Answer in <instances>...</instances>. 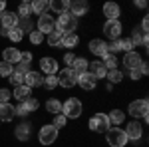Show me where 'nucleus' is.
<instances>
[{
  "instance_id": "obj_31",
  "label": "nucleus",
  "mask_w": 149,
  "mask_h": 147,
  "mask_svg": "<svg viewBox=\"0 0 149 147\" xmlns=\"http://www.w3.org/2000/svg\"><path fill=\"white\" fill-rule=\"evenodd\" d=\"M102 62H103V66H105L107 72H109V70H117V58L111 56V54H105Z\"/></svg>"
},
{
  "instance_id": "obj_24",
  "label": "nucleus",
  "mask_w": 149,
  "mask_h": 147,
  "mask_svg": "<svg viewBox=\"0 0 149 147\" xmlns=\"http://www.w3.org/2000/svg\"><path fill=\"white\" fill-rule=\"evenodd\" d=\"M78 42H80L78 34H76V32H72V34H64V36H62L60 46H64V48H76V46H78Z\"/></svg>"
},
{
  "instance_id": "obj_33",
  "label": "nucleus",
  "mask_w": 149,
  "mask_h": 147,
  "mask_svg": "<svg viewBox=\"0 0 149 147\" xmlns=\"http://www.w3.org/2000/svg\"><path fill=\"white\" fill-rule=\"evenodd\" d=\"M105 76H107V79H109V84H119V82L123 79V74H121L119 70H109Z\"/></svg>"
},
{
  "instance_id": "obj_16",
  "label": "nucleus",
  "mask_w": 149,
  "mask_h": 147,
  "mask_svg": "<svg viewBox=\"0 0 149 147\" xmlns=\"http://www.w3.org/2000/svg\"><path fill=\"white\" fill-rule=\"evenodd\" d=\"M40 68H42V72L44 74H48V76H54L58 72V62L54 60V58H42L40 60Z\"/></svg>"
},
{
  "instance_id": "obj_25",
  "label": "nucleus",
  "mask_w": 149,
  "mask_h": 147,
  "mask_svg": "<svg viewBox=\"0 0 149 147\" xmlns=\"http://www.w3.org/2000/svg\"><path fill=\"white\" fill-rule=\"evenodd\" d=\"M48 8H50V2H48V0H34V2H32V12H36L38 16L46 14Z\"/></svg>"
},
{
  "instance_id": "obj_30",
  "label": "nucleus",
  "mask_w": 149,
  "mask_h": 147,
  "mask_svg": "<svg viewBox=\"0 0 149 147\" xmlns=\"http://www.w3.org/2000/svg\"><path fill=\"white\" fill-rule=\"evenodd\" d=\"M30 14H32V4H28V2H22L20 6H18V18H30Z\"/></svg>"
},
{
  "instance_id": "obj_9",
  "label": "nucleus",
  "mask_w": 149,
  "mask_h": 147,
  "mask_svg": "<svg viewBox=\"0 0 149 147\" xmlns=\"http://www.w3.org/2000/svg\"><path fill=\"white\" fill-rule=\"evenodd\" d=\"M56 30V20L52 18V16H48V14H42L40 16V20H38V32H42V34H52Z\"/></svg>"
},
{
  "instance_id": "obj_52",
  "label": "nucleus",
  "mask_w": 149,
  "mask_h": 147,
  "mask_svg": "<svg viewBox=\"0 0 149 147\" xmlns=\"http://www.w3.org/2000/svg\"><path fill=\"white\" fill-rule=\"evenodd\" d=\"M135 6H139V8H145V6H147V2H145V0H135Z\"/></svg>"
},
{
  "instance_id": "obj_5",
  "label": "nucleus",
  "mask_w": 149,
  "mask_h": 147,
  "mask_svg": "<svg viewBox=\"0 0 149 147\" xmlns=\"http://www.w3.org/2000/svg\"><path fill=\"white\" fill-rule=\"evenodd\" d=\"M38 139H40L42 145H52L58 139V127H54L52 123L44 125V127L40 129V133H38Z\"/></svg>"
},
{
  "instance_id": "obj_38",
  "label": "nucleus",
  "mask_w": 149,
  "mask_h": 147,
  "mask_svg": "<svg viewBox=\"0 0 149 147\" xmlns=\"http://www.w3.org/2000/svg\"><path fill=\"white\" fill-rule=\"evenodd\" d=\"M10 84H12V86H16V88H18V86H24V76H22V74H18V72H12V74H10Z\"/></svg>"
},
{
  "instance_id": "obj_12",
  "label": "nucleus",
  "mask_w": 149,
  "mask_h": 147,
  "mask_svg": "<svg viewBox=\"0 0 149 147\" xmlns=\"http://www.w3.org/2000/svg\"><path fill=\"white\" fill-rule=\"evenodd\" d=\"M0 22H2V28H8V30H12V28H16L18 26V22H20V18H18V14L16 12H2L0 14Z\"/></svg>"
},
{
  "instance_id": "obj_6",
  "label": "nucleus",
  "mask_w": 149,
  "mask_h": 147,
  "mask_svg": "<svg viewBox=\"0 0 149 147\" xmlns=\"http://www.w3.org/2000/svg\"><path fill=\"white\" fill-rule=\"evenodd\" d=\"M58 84L62 86V88H72L76 82H78V76L74 74V70L72 68H66V70H60L58 72Z\"/></svg>"
},
{
  "instance_id": "obj_15",
  "label": "nucleus",
  "mask_w": 149,
  "mask_h": 147,
  "mask_svg": "<svg viewBox=\"0 0 149 147\" xmlns=\"http://www.w3.org/2000/svg\"><path fill=\"white\" fill-rule=\"evenodd\" d=\"M141 62H143V60H141V56H139L137 52H127L125 58H123V66H125L129 72H131V70H137Z\"/></svg>"
},
{
  "instance_id": "obj_28",
  "label": "nucleus",
  "mask_w": 149,
  "mask_h": 147,
  "mask_svg": "<svg viewBox=\"0 0 149 147\" xmlns=\"http://www.w3.org/2000/svg\"><path fill=\"white\" fill-rule=\"evenodd\" d=\"M46 109H48L50 113L58 115V113H62V102H60V100H54V98H52V100H48V102H46Z\"/></svg>"
},
{
  "instance_id": "obj_45",
  "label": "nucleus",
  "mask_w": 149,
  "mask_h": 147,
  "mask_svg": "<svg viewBox=\"0 0 149 147\" xmlns=\"http://www.w3.org/2000/svg\"><path fill=\"white\" fill-rule=\"evenodd\" d=\"M24 103H26L28 111H36V109H38V105H40V103H38V100H34V98H28Z\"/></svg>"
},
{
  "instance_id": "obj_41",
  "label": "nucleus",
  "mask_w": 149,
  "mask_h": 147,
  "mask_svg": "<svg viewBox=\"0 0 149 147\" xmlns=\"http://www.w3.org/2000/svg\"><path fill=\"white\" fill-rule=\"evenodd\" d=\"M42 40H44V34L42 32H38V30L30 32V42L32 44H42Z\"/></svg>"
},
{
  "instance_id": "obj_32",
  "label": "nucleus",
  "mask_w": 149,
  "mask_h": 147,
  "mask_svg": "<svg viewBox=\"0 0 149 147\" xmlns=\"http://www.w3.org/2000/svg\"><path fill=\"white\" fill-rule=\"evenodd\" d=\"M46 40H48V44L52 46V48H58V46H60V42H62V34H60L58 30H54L52 34H48Z\"/></svg>"
},
{
  "instance_id": "obj_13",
  "label": "nucleus",
  "mask_w": 149,
  "mask_h": 147,
  "mask_svg": "<svg viewBox=\"0 0 149 147\" xmlns=\"http://www.w3.org/2000/svg\"><path fill=\"white\" fill-rule=\"evenodd\" d=\"M88 10H90V6H88V2H84V0H74V2H70V14H72L74 18L88 14Z\"/></svg>"
},
{
  "instance_id": "obj_40",
  "label": "nucleus",
  "mask_w": 149,
  "mask_h": 147,
  "mask_svg": "<svg viewBox=\"0 0 149 147\" xmlns=\"http://www.w3.org/2000/svg\"><path fill=\"white\" fill-rule=\"evenodd\" d=\"M66 121H68V119H66V115H64V113H58V115H54V127H58V129H60V127H64V125H66Z\"/></svg>"
},
{
  "instance_id": "obj_37",
  "label": "nucleus",
  "mask_w": 149,
  "mask_h": 147,
  "mask_svg": "<svg viewBox=\"0 0 149 147\" xmlns=\"http://www.w3.org/2000/svg\"><path fill=\"white\" fill-rule=\"evenodd\" d=\"M42 86H44L46 90H54V88L58 86V78L56 76H46L44 82H42Z\"/></svg>"
},
{
  "instance_id": "obj_18",
  "label": "nucleus",
  "mask_w": 149,
  "mask_h": 147,
  "mask_svg": "<svg viewBox=\"0 0 149 147\" xmlns=\"http://www.w3.org/2000/svg\"><path fill=\"white\" fill-rule=\"evenodd\" d=\"M88 72L92 74V76H95V78H105V74H107V70H105V66H103L102 60H95V62H90V68H88Z\"/></svg>"
},
{
  "instance_id": "obj_29",
  "label": "nucleus",
  "mask_w": 149,
  "mask_h": 147,
  "mask_svg": "<svg viewBox=\"0 0 149 147\" xmlns=\"http://www.w3.org/2000/svg\"><path fill=\"white\" fill-rule=\"evenodd\" d=\"M16 137L20 139V141H26L28 137H30V125L28 123H22L16 127Z\"/></svg>"
},
{
  "instance_id": "obj_22",
  "label": "nucleus",
  "mask_w": 149,
  "mask_h": 147,
  "mask_svg": "<svg viewBox=\"0 0 149 147\" xmlns=\"http://www.w3.org/2000/svg\"><path fill=\"white\" fill-rule=\"evenodd\" d=\"M88 68H90V64H88V60H86V58H76V60H74V64H72V70H74V74H76V76L86 74Z\"/></svg>"
},
{
  "instance_id": "obj_8",
  "label": "nucleus",
  "mask_w": 149,
  "mask_h": 147,
  "mask_svg": "<svg viewBox=\"0 0 149 147\" xmlns=\"http://www.w3.org/2000/svg\"><path fill=\"white\" fill-rule=\"evenodd\" d=\"M147 100H135V102L129 103V107H127V111L129 115H133V117H145L147 115Z\"/></svg>"
},
{
  "instance_id": "obj_20",
  "label": "nucleus",
  "mask_w": 149,
  "mask_h": 147,
  "mask_svg": "<svg viewBox=\"0 0 149 147\" xmlns=\"http://www.w3.org/2000/svg\"><path fill=\"white\" fill-rule=\"evenodd\" d=\"M2 56H4L2 62H6V64H18V62H20V50H16V48H6Z\"/></svg>"
},
{
  "instance_id": "obj_14",
  "label": "nucleus",
  "mask_w": 149,
  "mask_h": 147,
  "mask_svg": "<svg viewBox=\"0 0 149 147\" xmlns=\"http://www.w3.org/2000/svg\"><path fill=\"white\" fill-rule=\"evenodd\" d=\"M42 82H44V79H42V74H40V72H32V70H30V72L24 76V86H28L30 90H32V88H40Z\"/></svg>"
},
{
  "instance_id": "obj_47",
  "label": "nucleus",
  "mask_w": 149,
  "mask_h": 147,
  "mask_svg": "<svg viewBox=\"0 0 149 147\" xmlns=\"http://www.w3.org/2000/svg\"><path fill=\"white\" fill-rule=\"evenodd\" d=\"M20 62L30 64V62H32V54H30V52H20Z\"/></svg>"
},
{
  "instance_id": "obj_49",
  "label": "nucleus",
  "mask_w": 149,
  "mask_h": 147,
  "mask_svg": "<svg viewBox=\"0 0 149 147\" xmlns=\"http://www.w3.org/2000/svg\"><path fill=\"white\" fill-rule=\"evenodd\" d=\"M137 70H139V74H141V76H145V74L149 72V68H147V64H145V62H141Z\"/></svg>"
},
{
  "instance_id": "obj_23",
  "label": "nucleus",
  "mask_w": 149,
  "mask_h": 147,
  "mask_svg": "<svg viewBox=\"0 0 149 147\" xmlns=\"http://www.w3.org/2000/svg\"><path fill=\"white\" fill-rule=\"evenodd\" d=\"M119 6L115 4V2H107L105 6H103V14L107 16V20H117V16H119Z\"/></svg>"
},
{
  "instance_id": "obj_36",
  "label": "nucleus",
  "mask_w": 149,
  "mask_h": 147,
  "mask_svg": "<svg viewBox=\"0 0 149 147\" xmlns=\"http://www.w3.org/2000/svg\"><path fill=\"white\" fill-rule=\"evenodd\" d=\"M8 38H10L12 42H20V40L24 38V32L18 28V26H16V28H12L10 32H8Z\"/></svg>"
},
{
  "instance_id": "obj_26",
  "label": "nucleus",
  "mask_w": 149,
  "mask_h": 147,
  "mask_svg": "<svg viewBox=\"0 0 149 147\" xmlns=\"http://www.w3.org/2000/svg\"><path fill=\"white\" fill-rule=\"evenodd\" d=\"M107 119H109V123H113V125H121L123 119H125V113L121 109H111L109 115H107Z\"/></svg>"
},
{
  "instance_id": "obj_7",
  "label": "nucleus",
  "mask_w": 149,
  "mask_h": 147,
  "mask_svg": "<svg viewBox=\"0 0 149 147\" xmlns=\"http://www.w3.org/2000/svg\"><path fill=\"white\" fill-rule=\"evenodd\" d=\"M121 22L119 20H107V22L103 24V32L107 38H111V40H119L121 38Z\"/></svg>"
},
{
  "instance_id": "obj_4",
  "label": "nucleus",
  "mask_w": 149,
  "mask_h": 147,
  "mask_svg": "<svg viewBox=\"0 0 149 147\" xmlns=\"http://www.w3.org/2000/svg\"><path fill=\"white\" fill-rule=\"evenodd\" d=\"M109 119H107V115L105 113H95L92 119L88 121V127L92 129V131H95V133H105L107 129H109Z\"/></svg>"
},
{
  "instance_id": "obj_34",
  "label": "nucleus",
  "mask_w": 149,
  "mask_h": 147,
  "mask_svg": "<svg viewBox=\"0 0 149 147\" xmlns=\"http://www.w3.org/2000/svg\"><path fill=\"white\" fill-rule=\"evenodd\" d=\"M133 48H135V46H133V42H131V40H129V38H119V50H123V52H133Z\"/></svg>"
},
{
  "instance_id": "obj_10",
  "label": "nucleus",
  "mask_w": 149,
  "mask_h": 147,
  "mask_svg": "<svg viewBox=\"0 0 149 147\" xmlns=\"http://www.w3.org/2000/svg\"><path fill=\"white\" fill-rule=\"evenodd\" d=\"M76 84L80 86L81 90H88V91H90V90H93V88L97 86V78L92 76L90 72H86V74H80V76H78V82H76Z\"/></svg>"
},
{
  "instance_id": "obj_53",
  "label": "nucleus",
  "mask_w": 149,
  "mask_h": 147,
  "mask_svg": "<svg viewBox=\"0 0 149 147\" xmlns=\"http://www.w3.org/2000/svg\"><path fill=\"white\" fill-rule=\"evenodd\" d=\"M6 10V4H4V0H0V14Z\"/></svg>"
},
{
  "instance_id": "obj_3",
  "label": "nucleus",
  "mask_w": 149,
  "mask_h": 147,
  "mask_svg": "<svg viewBox=\"0 0 149 147\" xmlns=\"http://www.w3.org/2000/svg\"><path fill=\"white\" fill-rule=\"evenodd\" d=\"M62 113L66 115V119H76L81 115V102L76 98L66 100V103H62Z\"/></svg>"
},
{
  "instance_id": "obj_50",
  "label": "nucleus",
  "mask_w": 149,
  "mask_h": 147,
  "mask_svg": "<svg viewBox=\"0 0 149 147\" xmlns=\"http://www.w3.org/2000/svg\"><path fill=\"white\" fill-rule=\"evenodd\" d=\"M147 28H149V20H147V16L141 20V32H145L147 34Z\"/></svg>"
},
{
  "instance_id": "obj_54",
  "label": "nucleus",
  "mask_w": 149,
  "mask_h": 147,
  "mask_svg": "<svg viewBox=\"0 0 149 147\" xmlns=\"http://www.w3.org/2000/svg\"><path fill=\"white\" fill-rule=\"evenodd\" d=\"M8 32H10L8 28H2V30H0V34H2V36H6V38H8Z\"/></svg>"
},
{
  "instance_id": "obj_1",
  "label": "nucleus",
  "mask_w": 149,
  "mask_h": 147,
  "mask_svg": "<svg viewBox=\"0 0 149 147\" xmlns=\"http://www.w3.org/2000/svg\"><path fill=\"white\" fill-rule=\"evenodd\" d=\"M76 26H78V20L70 14V12H64V14H60L58 16V22H56V30L60 34H72L74 30H76Z\"/></svg>"
},
{
  "instance_id": "obj_27",
  "label": "nucleus",
  "mask_w": 149,
  "mask_h": 147,
  "mask_svg": "<svg viewBox=\"0 0 149 147\" xmlns=\"http://www.w3.org/2000/svg\"><path fill=\"white\" fill-rule=\"evenodd\" d=\"M50 8L56 10V12H60V14H64V12H68L70 2L68 0H52V2H50Z\"/></svg>"
},
{
  "instance_id": "obj_17",
  "label": "nucleus",
  "mask_w": 149,
  "mask_h": 147,
  "mask_svg": "<svg viewBox=\"0 0 149 147\" xmlns=\"http://www.w3.org/2000/svg\"><path fill=\"white\" fill-rule=\"evenodd\" d=\"M90 52L92 54H95V56H105L107 54V48H105V42L103 40H100V38H93V40H90Z\"/></svg>"
},
{
  "instance_id": "obj_39",
  "label": "nucleus",
  "mask_w": 149,
  "mask_h": 147,
  "mask_svg": "<svg viewBox=\"0 0 149 147\" xmlns=\"http://www.w3.org/2000/svg\"><path fill=\"white\" fill-rule=\"evenodd\" d=\"M18 28H20L22 32H34V24H32L30 18H26V20H22V22H18Z\"/></svg>"
},
{
  "instance_id": "obj_48",
  "label": "nucleus",
  "mask_w": 149,
  "mask_h": 147,
  "mask_svg": "<svg viewBox=\"0 0 149 147\" xmlns=\"http://www.w3.org/2000/svg\"><path fill=\"white\" fill-rule=\"evenodd\" d=\"M74 60H76V56H74L72 52H68V54L64 56V62L68 64V68H72V64H74Z\"/></svg>"
},
{
  "instance_id": "obj_46",
  "label": "nucleus",
  "mask_w": 149,
  "mask_h": 147,
  "mask_svg": "<svg viewBox=\"0 0 149 147\" xmlns=\"http://www.w3.org/2000/svg\"><path fill=\"white\" fill-rule=\"evenodd\" d=\"M14 111H16V115H28V107H26V103H20V105H18V107H14Z\"/></svg>"
},
{
  "instance_id": "obj_19",
  "label": "nucleus",
  "mask_w": 149,
  "mask_h": 147,
  "mask_svg": "<svg viewBox=\"0 0 149 147\" xmlns=\"http://www.w3.org/2000/svg\"><path fill=\"white\" fill-rule=\"evenodd\" d=\"M14 115H16L14 105H10V103H0V121H12Z\"/></svg>"
},
{
  "instance_id": "obj_35",
  "label": "nucleus",
  "mask_w": 149,
  "mask_h": 147,
  "mask_svg": "<svg viewBox=\"0 0 149 147\" xmlns=\"http://www.w3.org/2000/svg\"><path fill=\"white\" fill-rule=\"evenodd\" d=\"M14 72L12 64H6V62H0V78H10V74Z\"/></svg>"
},
{
  "instance_id": "obj_43",
  "label": "nucleus",
  "mask_w": 149,
  "mask_h": 147,
  "mask_svg": "<svg viewBox=\"0 0 149 147\" xmlns=\"http://www.w3.org/2000/svg\"><path fill=\"white\" fill-rule=\"evenodd\" d=\"M10 98H12L10 90H6V88L0 90V103H10Z\"/></svg>"
},
{
  "instance_id": "obj_44",
  "label": "nucleus",
  "mask_w": 149,
  "mask_h": 147,
  "mask_svg": "<svg viewBox=\"0 0 149 147\" xmlns=\"http://www.w3.org/2000/svg\"><path fill=\"white\" fill-rule=\"evenodd\" d=\"M105 48H107V54L113 56L115 52H119V40H111V44H105Z\"/></svg>"
},
{
  "instance_id": "obj_51",
  "label": "nucleus",
  "mask_w": 149,
  "mask_h": 147,
  "mask_svg": "<svg viewBox=\"0 0 149 147\" xmlns=\"http://www.w3.org/2000/svg\"><path fill=\"white\" fill-rule=\"evenodd\" d=\"M129 76H131V79H139V78H141L139 70H131V72H129Z\"/></svg>"
},
{
  "instance_id": "obj_21",
  "label": "nucleus",
  "mask_w": 149,
  "mask_h": 147,
  "mask_svg": "<svg viewBox=\"0 0 149 147\" xmlns=\"http://www.w3.org/2000/svg\"><path fill=\"white\" fill-rule=\"evenodd\" d=\"M12 95H14V98H16L18 102L22 103V102H26L28 98H32V90H30L28 86H18L16 90L12 91Z\"/></svg>"
},
{
  "instance_id": "obj_42",
  "label": "nucleus",
  "mask_w": 149,
  "mask_h": 147,
  "mask_svg": "<svg viewBox=\"0 0 149 147\" xmlns=\"http://www.w3.org/2000/svg\"><path fill=\"white\" fill-rule=\"evenodd\" d=\"M14 72H18V74L26 76V74L30 72V64H26V62H18V64H16V70H14Z\"/></svg>"
},
{
  "instance_id": "obj_2",
  "label": "nucleus",
  "mask_w": 149,
  "mask_h": 147,
  "mask_svg": "<svg viewBox=\"0 0 149 147\" xmlns=\"http://www.w3.org/2000/svg\"><path fill=\"white\" fill-rule=\"evenodd\" d=\"M105 137H107V143L111 147H125V143H127L125 131L119 129V127H109L105 131Z\"/></svg>"
},
{
  "instance_id": "obj_11",
  "label": "nucleus",
  "mask_w": 149,
  "mask_h": 147,
  "mask_svg": "<svg viewBox=\"0 0 149 147\" xmlns=\"http://www.w3.org/2000/svg\"><path fill=\"white\" fill-rule=\"evenodd\" d=\"M123 131H125V135H127V141H129V139H131V141H137V139H141V135H143V127H141L139 121L127 123V127Z\"/></svg>"
}]
</instances>
